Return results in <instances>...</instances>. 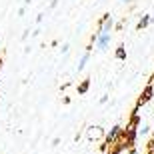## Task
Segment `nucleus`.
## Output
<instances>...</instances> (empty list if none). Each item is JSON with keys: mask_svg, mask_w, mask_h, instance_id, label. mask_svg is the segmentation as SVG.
Here are the masks:
<instances>
[{"mask_svg": "<svg viewBox=\"0 0 154 154\" xmlns=\"http://www.w3.org/2000/svg\"><path fill=\"white\" fill-rule=\"evenodd\" d=\"M110 38H112V34H100V36H98V40L94 42V48L100 50V52H104L110 46Z\"/></svg>", "mask_w": 154, "mask_h": 154, "instance_id": "20e7f679", "label": "nucleus"}, {"mask_svg": "<svg viewBox=\"0 0 154 154\" xmlns=\"http://www.w3.org/2000/svg\"><path fill=\"white\" fill-rule=\"evenodd\" d=\"M22 4L24 6H30V4H32V0H22Z\"/></svg>", "mask_w": 154, "mask_h": 154, "instance_id": "4be33fe9", "label": "nucleus"}, {"mask_svg": "<svg viewBox=\"0 0 154 154\" xmlns=\"http://www.w3.org/2000/svg\"><path fill=\"white\" fill-rule=\"evenodd\" d=\"M108 94H102V96H100V100H98V102H100V104H106V102H108Z\"/></svg>", "mask_w": 154, "mask_h": 154, "instance_id": "4468645a", "label": "nucleus"}, {"mask_svg": "<svg viewBox=\"0 0 154 154\" xmlns=\"http://www.w3.org/2000/svg\"><path fill=\"white\" fill-rule=\"evenodd\" d=\"M88 138L90 140H98V138H102V136H106V132L100 128V126H88Z\"/></svg>", "mask_w": 154, "mask_h": 154, "instance_id": "39448f33", "label": "nucleus"}, {"mask_svg": "<svg viewBox=\"0 0 154 154\" xmlns=\"http://www.w3.org/2000/svg\"><path fill=\"white\" fill-rule=\"evenodd\" d=\"M62 104H70V96H62Z\"/></svg>", "mask_w": 154, "mask_h": 154, "instance_id": "aec40b11", "label": "nucleus"}, {"mask_svg": "<svg viewBox=\"0 0 154 154\" xmlns=\"http://www.w3.org/2000/svg\"><path fill=\"white\" fill-rule=\"evenodd\" d=\"M120 2H124V4H130L132 0H120Z\"/></svg>", "mask_w": 154, "mask_h": 154, "instance_id": "b1692460", "label": "nucleus"}, {"mask_svg": "<svg viewBox=\"0 0 154 154\" xmlns=\"http://www.w3.org/2000/svg\"><path fill=\"white\" fill-rule=\"evenodd\" d=\"M70 84H72V82H64V84H62V86H60V90H66V88H68V86H70Z\"/></svg>", "mask_w": 154, "mask_h": 154, "instance_id": "412c9836", "label": "nucleus"}, {"mask_svg": "<svg viewBox=\"0 0 154 154\" xmlns=\"http://www.w3.org/2000/svg\"><path fill=\"white\" fill-rule=\"evenodd\" d=\"M90 84H92V80H90V78H84V80H80V82H78L76 90H78V94H80V96L88 94V90H90Z\"/></svg>", "mask_w": 154, "mask_h": 154, "instance_id": "0eeeda50", "label": "nucleus"}, {"mask_svg": "<svg viewBox=\"0 0 154 154\" xmlns=\"http://www.w3.org/2000/svg\"><path fill=\"white\" fill-rule=\"evenodd\" d=\"M28 36H30V28H26L22 32V36H20V38H22V42H26V40H28Z\"/></svg>", "mask_w": 154, "mask_h": 154, "instance_id": "f8f14e48", "label": "nucleus"}, {"mask_svg": "<svg viewBox=\"0 0 154 154\" xmlns=\"http://www.w3.org/2000/svg\"><path fill=\"white\" fill-rule=\"evenodd\" d=\"M56 4H58V0H50V4H48V8L52 10V8H56Z\"/></svg>", "mask_w": 154, "mask_h": 154, "instance_id": "dca6fc26", "label": "nucleus"}, {"mask_svg": "<svg viewBox=\"0 0 154 154\" xmlns=\"http://www.w3.org/2000/svg\"><path fill=\"white\" fill-rule=\"evenodd\" d=\"M42 20H44V14H42V12H40L38 16H36V24H42Z\"/></svg>", "mask_w": 154, "mask_h": 154, "instance_id": "2eb2a0df", "label": "nucleus"}, {"mask_svg": "<svg viewBox=\"0 0 154 154\" xmlns=\"http://www.w3.org/2000/svg\"><path fill=\"white\" fill-rule=\"evenodd\" d=\"M154 22V18L150 16V14H142V16H140V20H138L136 22V30L138 32H140V30H144V28H148L150 24Z\"/></svg>", "mask_w": 154, "mask_h": 154, "instance_id": "423d86ee", "label": "nucleus"}, {"mask_svg": "<svg viewBox=\"0 0 154 154\" xmlns=\"http://www.w3.org/2000/svg\"><path fill=\"white\" fill-rule=\"evenodd\" d=\"M114 56H116V60H126V46L122 44V42H120V44L116 46Z\"/></svg>", "mask_w": 154, "mask_h": 154, "instance_id": "1a4fd4ad", "label": "nucleus"}, {"mask_svg": "<svg viewBox=\"0 0 154 154\" xmlns=\"http://www.w3.org/2000/svg\"><path fill=\"white\" fill-rule=\"evenodd\" d=\"M122 134H124V128H122L120 124H114L108 132H106V136H104V142L110 144V146H114V144H118L120 140H122Z\"/></svg>", "mask_w": 154, "mask_h": 154, "instance_id": "f03ea898", "label": "nucleus"}, {"mask_svg": "<svg viewBox=\"0 0 154 154\" xmlns=\"http://www.w3.org/2000/svg\"><path fill=\"white\" fill-rule=\"evenodd\" d=\"M40 32H42L40 28H34V30H32V36H40Z\"/></svg>", "mask_w": 154, "mask_h": 154, "instance_id": "6ab92c4d", "label": "nucleus"}, {"mask_svg": "<svg viewBox=\"0 0 154 154\" xmlns=\"http://www.w3.org/2000/svg\"><path fill=\"white\" fill-rule=\"evenodd\" d=\"M60 52H62V54H68V52H70V44H68V42H64V44H62Z\"/></svg>", "mask_w": 154, "mask_h": 154, "instance_id": "9b49d317", "label": "nucleus"}, {"mask_svg": "<svg viewBox=\"0 0 154 154\" xmlns=\"http://www.w3.org/2000/svg\"><path fill=\"white\" fill-rule=\"evenodd\" d=\"M26 10H28V6H20V8H18V16H24V14H26Z\"/></svg>", "mask_w": 154, "mask_h": 154, "instance_id": "ddd939ff", "label": "nucleus"}, {"mask_svg": "<svg viewBox=\"0 0 154 154\" xmlns=\"http://www.w3.org/2000/svg\"><path fill=\"white\" fill-rule=\"evenodd\" d=\"M122 26H124V20H122V22H116V26H114V30H122Z\"/></svg>", "mask_w": 154, "mask_h": 154, "instance_id": "f3484780", "label": "nucleus"}, {"mask_svg": "<svg viewBox=\"0 0 154 154\" xmlns=\"http://www.w3.org/2000/svg\"><path fill=\"white\" fill-rule=\"evenodd\" d=\"M88 60H90V52H88V50H84V54H82V56H80V60H78V72H82V70L86 68Z\"/></svg>", "mask_w": 154, "mask_h": 154, "instance_id": "6e6552de", "label": "nucleus"}, {"mask_svg": "<svg viewBox=\"0 0 154 154\" xmlns=\"http://www.w3.org/2000/svg\"><path fill=\"white\" fill-rule=\"evenodd\" d=\"M144 134H150V126H146V124H140V128H138V136H144Z\"/></svg>", "mask_w": 154, "mask_h": 154, "instance_id": "9d476101", "label": "nucleus"}, {"mask_svg": "<svg viewBox=\"0 0 154 154\" xmlns=\"http://www.w3.org/2000/svg\"><path fill=\"white\" fill-rule=\"evenodd\" d=\"M116 22H114V16L110 14V12H104L102 16H100V20H98V32L100 34H110L112 30H114Z\"/></svg>", "mask_w": 154, "mask_h": 154, "instance_id": "f257e3e1", "label": "nucleus"}, {"mask_svg": "<svg viewBox=\"0 0 154 154\" xmlns=\"http://www.w3.org/2000/svg\"><path fill=\"white\" fill-rule=\"evenodd\" d=\"M58 144H60V138H58V136L52 138V146H58Z\"/></svg>", "mask_w": 154, "mask_h": 154, "instance_id": "a211bd4d", "label": "nucleus"}, {"mask_svg": "<svg viewBox=\"0 0 154 154\" xmlns=\"http://www.w3.org/2000/svg\"><path fill=\"white\" fill-rule=\"evenodd\" d=\"M2 64H4V60H2V56H0V72H2Z\"/></svg>", "mask_w": 154, "mask_h": 154, "instance_id": "5701e85b", "label": "nucleus"}, {"mask_svg": "<svg viewBox=\"0 0 154 154\" xmlns=\"http://www.w3.org/2000/svg\"><path fill=\"white\" fill-rule=\"evenodd\" d=\"M154 98V84L152 82H148V84L144 86V90H142V94L138 96V100H136V106L140 108V106H144V104H148L150 100Z\"/></svg>", "mask_w": 154, "mask_h": 154, "instance_id": "7ed1b4c3", "label": "nucleus"}]
</instances>
